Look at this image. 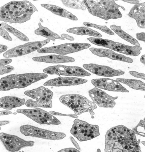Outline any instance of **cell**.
<instances>
[{"instance_id": "obj_34", "label": "cell", "mask_w": 145, "mask_h": 152, "mask_svg": "<svg viewBox=\"0 0 145 152\" xmlns=\"http://www.w3.org/2000/svg\"><path fill=\"white\" fill-rule=\"evenodd\" d=\"M129 73L130 74L135 77L145 80V75L144 74L137 72H136V71H130Z\"/></svg>"}, {"instance_id": "obj_29", "label": "cell", "mask_w": 145, "mask_h": 152, "mask_svg": "<svg viewBox=\"0 0 145 152\" xmlns=\"http://www.w3.org/2000/svg\"><path fill=\"white\" fill-rule=\"evenodd\" d=\"M62 3L67 7L76 10H86L85 5L79 1H61Z\"/></svg>"}, {"instance_id": "obj_3", "label": "cell", "mask_w": 145, "mask_h": 152, "mask_svg": "<svg viewBox=\"0 0 145 152\" xmlns=\"http://www.w3.org/2000/svg\"><path fill=\"white\" fill-rule=\"evenodd\" d=\"M82 3L93 16L106 21L110 19L122 18L123 15L119 8H122L124 11L125 10L123 6L117 4L114 1L84 0L82 1Z\"/></svg>"}, {"instance_id": "obj_33", "label": "cell", "mask_w": 145, "mask_h": 152, "mask_svg": "<svg viewBox=\"0 0 145 152\" xmlns=\"http://www.w3.org/2000/svg\"><path fill=\"white\" fill-rule=\"evenodd\" d=\"M0 34H1V36L4 38L5 39L10 41L12 40V38L10 37L8 33L1 26L0 27Z\"/></svg>"}, {"instance_id": "obj_23", "label": "cell", "mask_w": 145, "mask_h": 152, "mask_svg": "<svg viewBox=\"0 0 145 152\" xmlns=\"http://www.w3.org/2000/svg\"><path fill=\"white\" fill-rule=\"evenodd\" d=\"M41 6L48 11H49L56 15L61 17L67 18L73 21H77L78 19L69 11L55 5L47 4H42Z\"/></svg>"}, {"instance_id": "obj_18", "label": "cell", "mask_w": 145, "mask_h": 152, "mask_svg": "<svg viewBox=\"0 0 145 152\" xmlns=\"http://www.w3.org/2000/svg\"><path fill=\"white\" fill-rule=\"evenodd\" d=\"M87 80L75 77H58L50 80L44 84V86H66L81 85L87 83Z\"/></svg>"}, {"instance_id": "obj_11", "label": "cell", "mask_w": 145, "mask_h": 152, "mask_svg": "<svg viewBox=\"0 0 145 152\" xmlns=\"http://www.w3.org/2000/svg\"><path fill=\"white\" fill-rule=\"evenodd\" d=\"M91 46L89 43H66L61 45L42 48L38 50L39 53H53L59 55H67L87 49Z\"/></svg>"}, {"instance_id": "obj_25", "label": "cell", "mask_w": 145, "mask_h": 152, "mask_svg": "<svg viewBox=\"0 0 145 152\" xmlns=\"http://www.w3.org/2000/svg\"><path fill=\"white\" fill-rule=\"evenodd\" d=\"M67 32L71 33L77 35H89L91 36L96 37L100 38L102 36L101 34L95 31L92 30L90 28L86 27H77L71 28L67 30Z\"/></svg>"}, {"instance_id": "obj_36", "label": "cell", "mask_w": 145, "mask_h": 152, "mask_svg": "<svg viewBox=\"0 0 145 152\" xmlns=\"http://www.w3.org/2000/svg\"><path fill=\"white\" fill-rule=\"evenodd\" d=\"M12 62V60L11 59H9V58H6V59H1L0 61V65L1 67L2 66H6V65L8 64L11 63Z\"/></svg>"}, {"instance_id": "obj_37", "label": "cell", "mask_w": 145, "mask_h": 152, "mask_svg": "<svg viewBox=\"0 0 145 152\" xmlns=\"http://www.w3.org/2000/svg\"><path fill=\"white\" fill-rule=\"evenodd\" d=\"M145 34L144 32L138 33L136 34V37L139 40L144 42L145 41Z\"/></svg>"}, {"instance_id": "obj_32", "label": "cell", "mask_w": 145, "mask_h": 152, "mask_svg": "<svg viewBox=\"0 0 145 152\" xmlns=\"http://www.w3.org/2000/svg\"><path fill=\"white\" fill-rule=\"evenodd\" d=\"M14 68L13 66H8L1 67V75H2L11 72L14 70Z\"/></svg>"}, {"instance_id": "obj_19", "label": "cell", "mask_w": 145, "mask_h": 152, "mask_svg": "<svg viewBox=\"0 0 145 152\" xmlns=\"http://www.w3.org/2000/svg\"><path fill=\"white\" fill-rule=\"evenodd\" d=\"M89 50L94 54L99 57H106L112 60L123 61L127 63H131L133 62L131 58L118 54L110 50L95 48H90Z\"/></svg>"}, {"instance_id": "obj_7", "label": "cell", "mask_w": 145, "mask_h": 152, "mask_svg": "<svg viewBox=\"0 0 145 152\" xmlns=\"http://www.w3.org/2000/svg\"><path fill=\"white\" fill-rule=\"evenodd\" d=\"M71 133L81 142L92 140L100 134L98 126L77 119L74 121Z\"/></svg>"}, {"instance_id": "obj_44", "label": "cell", "mask_w": 145, "mask_h": 152, "mask_svg": "<svg viewBox=\"0 0 145 152\" xmlns=\"http://www.w3.org/2000/svg\"><path fill=\"white\" fill-rule=\"evenodd\" d=\"M140 61L141 62L144 64L145 65V55H142V56H141Z\"/></svg>"}, {"instance_id": "obj_6", "label": "cell", "mask_w": 145, "mask_h": 152, "mask_svg": "<svg viewBox=\"0 0 145 152\" xmlns=\"http://www.w3.org/2000/svg\"><path fill=\"white\" fill-rule=\"evenodd\" d=\"M24 93L29 97L35 99L28 100L25 103L27 107L30 108H52L53 93L50 89L41 86L36 89L27 91Z\"/></svg>"}, {"instance_id": "obj_21", "label": "cell", "mask_w": 145, "mask_h": 152, "mask_svg": "<svg viewBox=\"0 0 145 152\" xmlns=\"http://www.w3.org/2000/svg\"><path fill=\"white\" fill-rule=\"evenodd\" d=\"M32 60L35 62L47 63L60 64L73 62L75 60L72 57L61 55H51L49 56L34 57Z\"/></svg>"}, {"instance_id": "obj_15", "label": "cell", "mask_w": 145, "mask_h": 152, "mask_svg": "<svg viewBox=\"0 0 145 152\" xmlns=\"http://www.w3.org/2000/svg\"><path fill=\"white\" fill-rule=\"evenodd\" d=\"M89 94L94 103L104 108H113L116 104L115 100L118 98L110 96L97 88L89 91Z\"/></svg>"}, {"instance_id": "obj_41", "label": "cell", "mask_w": 145, "mask_h": 152, "mask_svg": "<svg viewBox=\"0 0 145 152\" xmlns=\"http://www.w3.org/2000/svg\"><path fill=\"white\" fill-rule=\"evenodd\" d=\"M124 2H127V3L130 4H137L139 3V1H137V0H125V1H123Z\"/></svg>"}, {"instance_id": "obj_38", "label": "cell", "mask_w": 145, "mask_h": 152, "mask_svg": "<svg viewBox=\"0 0 145 152\" xmlns=\"http://www.w3.org/2000/svg\"><path fill=\"white\" fill-rule=\"evenodd\" d=\"M58 152H80V151H79L78 150H77L76 149H75V148H66V149H62V150H61L59 151H58Z\"/></svg>"}, {"instance_id": "obj_45", "label": "cell", "mask_w": 145, "mask_h": 152, "mask_svg": "<svg viewBox=\"0 0 145 152\" xmlns=\"http://www.w3.org/2000/svg\"><path fill=\"white\" fill-rule=\"evenodd\" d=\"M9 122L8 121H1L0 122V126H4V125L8 124Z\"/></svg>"}, {"instance_id": "obj_28", "label": "cell", "mask_w": 145, "mask_h": 152, "mask_svg": "<svg viewBox=\"0 0 145 152\" xmlns=\"http://www.w3.org/2000/svg\"><path fill=\"white\" fill-rule=\"evenodd\" d=\"M1 25L4 28L6 29L9 32L13 34L20 40H22L23 41H29V38H27V37L21 33V32L12 27V26H10L7 24L3 23H1Z\"/></svg>"}, {"instance_id": "obj_26", "label": "cell", "mask_w": 145, "mask_h": 152, "mask_svg": "<svg viewBox=\"0 0 145 152\" xmlns=\"http://www.w3.org/2000/svg\"><path fill=\"white\" fill-rule=\"evenodd\" d=\"M110 28L112 30L116 33L120 37L123 38L128 42L131 43L133 45L139 46L140 44L138 41L135 38L131 36L129 34L125 32L121 29V27L115 25H112L110 26Z\"/></svg>"}, {"instance_id": "obj_1", "label": "cell", "mask_w": 145, "mask_h": 152, "mask_svg": "<svg viewBox=\"0 0 145 152\" xmlns=\"http://www.w3.org/2000/svg\"><path fill=\"white\" fill-rule=\"evenodd\" d=\"M105 152H141L133 131L123 125L111 128L105 135Z\"/></svg>"}, {"instance_id": "obj_13", "label": "cell", "mask_w": 145, "mask_h": 152, "mask_svg": "<svg viewBox=\"0 0 145 152\" xmlns=\"http://www.w3.org/2000/svg\"><path fill=\"white\" fill-rule=\"evenodd\" d=\"M43 72L50 75L59 76L84 77L91 76V74L82 68L77 66H68L58 65L50 66L44 69Z\"/></svg>"}, {"instance_id": "obj_2", "label": "cell", "mask_w": 145, "mask_h": 152, "mask_svg": "<svg viewBox=\"0 0 145 152\" xmlns=\"http://www.w3.org/2000/svg\"><path fill=\"white\" fill-rule=\"evenodd\" d=\"M35 12L37 9L28 1H12L1 7L0 19L6 23L21 24L30 20Z\"/></svg>"}, {"instance_id": "obj_4", "label": "cell", "mask_w": 145, "mask_h": 152, "mask_svg": "<svg viewBox=\"0 0 145 152\" xmlns=\"http://www.w3.org/2000/svg\"><path fill=\"white\" fill-rule=\"evenodd\" d=\"M44 73H25L9 75L1 79L0 90L6 91L15 88H22L48 77Z\"/></svg>"}, {"instance_id": "obj_12", "label": "cell", "mask_w": 145, "mask_h": 152, "mask_svg": "<svg viewBox=\"0 0 145 152\" xmlns=\"http://www.w3.org/2000/svg\"><path fill=\"white\" fill-rule=\"evenodd\" d=\"M50 42V39H47L41 41L31 42L18 46L9 50L4 53L6 58H12L24 56L40 49L42 47Z\"/></svg>"}, {"instance_id": "obj_40", "label": "cell", "mask_w": 145, "mask_h": 152, "mask_svg": "<svg viewBox=\"0 0 145 152\" xmlns=\"http://www.w3.org/2000/svg\"><path fill=\"white\" fill-rule=\"evenodd\" d=\"M70 140L71 142H72V143L74 145L75 147L77 148V149L79 150H81V148H80V146H79V144L77 143V142L72 137H70Z\"/></svg>"}, {"instance_id": "obj_16", "label": "cell", "mask_w": 145, "mask_h": 152, "mask_svg": "<svg viewBox=\"0 0 145 152\" xmlns=\"http://www.w3.org/2000/svg\"><path fill=\"white\" fill-rule=\"evenodd\" d=\"M84 68L97 76L112 77L124 75V71L115 70L107 66H100L96 64H90L83 65Z\"/></svg>"}, {"instance_id": "obj_9", "label": "cell", "mask_w": 145, "mask_h": 152, "mask_svg": "<svg viewBox=\"0 0 145 152\" xmlns=\"http://www.w3.org/2000/svg\"><path fill=\"white\" fill-rule=\"evenodd\" d=\"M17 113L25 115L33 121L42 124H60L61 123L56 118L49 112L40 108L32 109H19L17 110Z\"/></svg>"}, {"instance_id": "obj_10", "label": "cell", "mask_w": 145, "mask_h": 152, "mask_svg": "<svg viewBox=\"0 0 145 152\" xmlns=\"http://www.w3.org/2000/svg\"><path fill=\"white\" fill-rule=\"evenodd\" d=\"M20 130L21 133L25 136L40 138L46 140H61L66 137L65 134L63 133L48 131L29 125L21 126Z\"/></svg>"}, {"instance_id": "obj_22", "label": "cell", "mask_w": 145, "mask_h": 152, "mask_svg": "<svg viewBox=\"0 0 145 152\" xmlns=\"http://www.w3.org/2000/svg\"><path fill=\"white\" fill-rule=\"evenodd\" d=\"M1 108L11 110L14 108L21 107L25 104V99L17 97L5 96L0 99Z\"/></svg>"}, {"instance_id": "obj_42", "label": "cell", "mask_w": 145, "mask_h": 152, "mask_svg": "<svg viewBox=\"0 0 145 152\" xmlns=\"http://www.w3.org/2000/svg\"><path fill=\"white\" fill-rule=\"evenodd\" d=\"M0 49H1V51H0V53H2V52H5L7 50V47L6 46V45H0Z\"/></svg>"}, {"instance_id": "obj_20", "label": "cell", "mask_w": 145, "mask_h": 152, "mask_svg": "<svg viewBox=\"0 0 145 152\" xmlns=\"http://www.w3.org/2000/svg\"><path fill=\"white\" fill-rule=\"evenodd\" d=\"M130 17L136 21L137 25L141 28H145V2L135 5L128 14Z\"/></svg>"}, {"instance_id": "obj_39", "label": "cell", "mask_w": 145, "mask_h": 152, "mask_svg": "<svg viewBox=\"0 0 145 152\" xmlns=\"http://www.w3.org/2000/svg\"><path fill=\"white\" fill-rule=\"evenodd\" d=\"M62 37L66 38L70 41H74V38L72 36H71L68 34H61Z\"/></svg>"}, {"instance_id": "obj_43", "label": "cell", "mask_w": 145, "mask_h": 152, "mask_svg": "<svg viewBox=\"0 0 145 152\" xmlns=\"http://www.w3.org/2000/svg\"><path fill=\"white\" fill-rule=\"evenodd\" d=\"M12 113V112L11 111L7 110V111H1L0 112V115H7Z\"/></svg>"}, {"instance_id": "obj_17", "label": "cell", "mask_w": 145, "mask_h": 152, "mask_svg": "<svg viewBox=\"0 0 145 152\" xmlns=\"http://www.w3.org/2000/svg\"><path fill=\"white\" fill-rule=\"evenodd\" d=\"M92 83L97 88L111 91L128 93L129 91L116 80L109 78L94 79Z\"/></svg>"}, {"instance_id": "obj_8", "label": "cell", "mask_w": 145, "mask_h": 152, "mask_svg": "<svg viewBox=\"0 0 145 152\" xmlns=\"http://www.w3.org/2000/svg\"><path fill=\"white\" fill-rule=\"evenodd\" d=\"M88 40L95 45L106 47L123 54L131 56H139L142 50L140 46H130L107 39L98 38H89Z\"/></svg>"}, {"instance_id": "obj_5", "label": "cell", "mask_w": 145, "mask_h": 152, "mask_svg": "<svg viewBox=\"0 0 145 152\" xmlns=\"http://www.w3.org/2000/svg\"><path fill=\"white\" fill-rule=\"evenodd\" d=\"M62 104L74 112L76 115L89 112L91 115H95L94 110L97 108L96 104L87 98L79 94H65L60 98Z\"/></svg>"}, {"instance_id": "obj_24", "label": "cell", "mask_w": 145, "mask_h": 152, "mask_svg": "<svg viewBox=\"0 0 145 152\" xmlns=\"http://www.w3.org/2000/svg\"><path fill=\"white\" fill-rule=\"evenodd\" d=\"M38 25L39 28L35 31V34L37 35L41 36L53 41H55L56 39L64 40V38L60 37L58 34L52 31L48 28L43 26L41 23H39Z\"/></svg>"}, {"instance_id": "obj_27", "label": "cell", "mask_w": 145, "mask_h": 152, "mask_svg": "<svg viewBox=\"0 0 145 152\" xmlns=\"http://www.w3.org/2000/svg\"><path fill=\"white\" fill-rule=\"evenodd\" d=\"M116 80L119 82L126 84L132 89L145 91V84L141 80L123 78H117Z\"/></svg>"}, {"instance_id": "obj_31", "label": "cell", "mask_w": 145, "mask_h": 152, "mask_svg": "<svg viewBox=\"0 0 145 152\" xmlns=\"http://www.w3.org/2000/svg\"><path fill=\"white\" fill-rule=\"evenodd\" d=\"M145 121L141 120L139 124L134 128L133 131L134 133L141 136L145 137Z\"/></svg>"}, {"instance_id": "obj_35", "label": "cell", "mask_w": 145, "mask_h": 152, "mask_svg": "<svg viewBox=\"0 0 145 152\" xmlns=\"http://www.w3.org/2000/svg\"><path fill=\"white\" fill-rule=\"evenodd\" d=\"M50 113L51 114L54 115H60V116H68V117H73V118H77L78 117V116H77V115H65L62 114V113H58L54 111H50Z\"/></svg>"}, {"instance_id": "obj_14", "label": "cell", "mask_w": 145, "mask_h": 152, "mask_svg": "<svg viewBox=\"0 0 145 152\" xmlns=\"http://www.w3.org/2000/svg\"><path fill=\"white\" fill-rule=\"evenodd\" d=\"M1 141L7 151L10 152H17L23 148L32 147L34 145V142L27 141L16 135L1 133Z\"/></svg>"}, {"instance_id": "obj_30", "label": "cell", "mask_w": 145, "mask_h": 152, "mask_svg": "<svg viewBox=\"0 0 145 152\" xmlns=\"http://www.w3.org/2000/svg\"><path fill=\"white\" fill-rule=\"evenodd\" d=\"M83 24L86 26L98 29L99 30H101V31L104 32L106 33L107 34H110V35H113L114 34V33L106 26H100L89 22H84Z\"/></svg>"}]
</instances>
